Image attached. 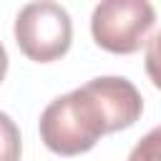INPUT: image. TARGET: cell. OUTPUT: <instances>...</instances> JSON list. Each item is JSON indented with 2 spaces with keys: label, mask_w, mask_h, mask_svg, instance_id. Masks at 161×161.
Masks as SVG:
<instances>
[{
  "label": "cell",
  "mask_w": 161,
  "mask_h": 161,
  "mask_svg": "<svg viewBox=\"0 0 161 161\" xmlns=\"http://www.w3.org/2000/svg\"><path fill=\"white\" fill-rule=\"evenodd\" d=\"M143 98L123 75H98L70 93L58 96L40 113V141L58 156L91 151L101 136L133 126Z\"/></svg>",
  "instance_id": "obj_1"
},
{
  "label": "cell",
  "mask_w": 161,
  "mask_h": 161,
  "mask_svg": "<svg viewBox=\"0 0 161 161\" xmlns=\"http://www.w3.org/2000/svg\"><path fill=\"white\" fill-rule=\"evenodd\" d=\"M13 33L20 53L35 63H53L63 58L73 43L70 15L53 0H33L20 8Z\"/></svg>",
  "instance_id": "obj_2"
},
{
  "label": "cell",
  "mask_w": 161,
  "mask_h": 161,
  "mask_svg": "<svg viewBox=\"0 0 161 161\" xmlns=\"http://www.w3.org/2000/svg\"><path fill=\"white\" fill-rule=\"evenodd\" d=\"M156 23V10L148 0H101L91 15V35L98 48L131 55L143 43Z\"/></svg>",
  "instance_id": "obj_3"
},
{
  "label": "cell",
  "mask_w": 161,
  "mask_h": 161,
  "mask_svg": "<svg viewBox=\"0 0 161 161\" xmlns=\"http://www.w3.org/2000/svg\"><path fill=\"white\" fill-rule=\"evenodd\" d=\"M0 161H20V128L0 111Z\"/></svg>",
  "instance_id": "obj_4"
},
{
  "label": "cell",
  "mask_w": 161,
  "mask_h": 161,
  "mask_svg": "<svg viewBox=\"0 0 161 161\" xmlns=\"http://www.w3.org/2000/svg\"><path fill=\"white\" fill-rule=\"evenodd\" d=\"M126 161H161V126L151 128L128 153Z\"/></svg>",
  "instance_id": "obj_5"
},
{
  "label": "cell",
  "mask_w": 161,
  "mask_h": 161,
  "mask_svg": "<svg viewBox=\"0 0 161 161\" xmlns=\"http://www.w3.org/2000/svg\"><path fill=\"white\" fill-rule=\"evenodd\" d=\"M143 65H146V73H148L151 83L161 91V30H156L151 35V40L146 43Z\"/></svg>",
  "instance_id": "obj_6"
},
{
  "label": "cell",
  "mask_w": 161,
  "mask_h": 161,
  "mask_svg": "<svg viewBox=\"0 0 161 161\" xmlns=\"http://www.w3.org/2000/svg\"><path fill=\"white\" fill-rule=\"evenodd\" d=\"M5 73H8V50H5V45L0 43V83L5 80Z\"/></svg>",
  "instance_id": "obj_7"
}]
</instances>
